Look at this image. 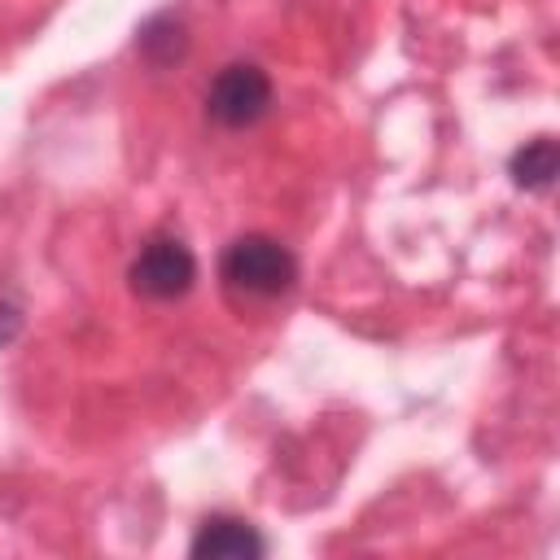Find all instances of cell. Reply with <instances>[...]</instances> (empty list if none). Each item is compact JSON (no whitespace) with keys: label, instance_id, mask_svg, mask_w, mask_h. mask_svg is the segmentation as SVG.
I'll return each mask as SVG.
<instances>
[{"label":"cell","instance_id":"cell-5","mask_svg":"<svg viewBox=\"0 0 560 560\" xmlns=\"http://www.w3.org/2000/svg\"><path fill=\"white\" fill-rule=\"evenodd\" d=\"M136 48H140V57H144L153 70L179 66V61L188 57V26H184V18H179V13H153V18L140 26Z\"/></svg>","mask_w":560,"mask_h":560},{"label":"cell","instance_id":"cell-6","mask_svg":"<svg viewBox=\"0 0 560 560\" xmlns=\"http://www.w3.org/2000/svg\"><path fill=\"white\" fill-rule=\"evenodd\" d=\"M508 175H512V184L525 188V192H551V184H556V175H560L556 140H551V136H534V140H525V144L512 153Z\"/></svg>","mask_w":560,"mask_h":560},{"label":"cell","instance_id":"cell-3","mask_svg":"<svg viewBox=\"0 0 560 560\" xmlns=\"http://www.w3.org/2000/svg\"><path fill=\"white\" fill-rule=\"evenodd\" d=\"M267 109H271V74L262 66H254V61L223 66L214 74V83L206 88V114L228 131L262 122Z\"/></svg>","mask_w":560,"mask_h":560},{"label":"cell","instance_id":"cell-2","mask_svg":"<svg viewBox=\"0 0 560 560\" xmlns=\"http://www.w3.org/2000/svg\"><path fill=\"white\" fill-rule=\"evenodd\" d=\"M127 280H131V293H140L149 302H175L197 280V254L179 236H171V232L149 236L140 245V254L131 258Z\"/></svg>","mask_w":560,"mask_h":560},{"label":"cell","instance_id":"cell-1","mask_svg":"<svg viewBox=\"0 0 560 560\" xmlns=\"http://www.w3.org/2000/svg\"><path fill=\"white\" fill-rule=\"evenodd\" d=\"M219 280L232 298L245 302H271L284 298L298 284V258L289 245H280L267 232H245L236 236L223 258H219Z\"/></svg>","mask_w":560,"mask_h":560},{"label":"cell","instance_id":"cell-4","mask_svg":"<svg viewBox=\"0 0 560 560\" xmlns=\"http://www.w3.org/2000/svg\"><path fill=\"white\" fill-rule=\"evenodd\" d=\"M197 560H258L267 556V538L241 521V516H206L192 534V547H188Z\"/></svg>","mask_w":560,"mask_h":560},{"label":"cell","instance_id":"cell-7","mask_svg":"<svg viewBox=\"0 0 560 560\" xmlns=\"http://www.w3.org/2000/svg\"><path fill=\"white\" fill-rule=\"evenodd\" d=\"M18 332H22V311H18L13 302H4V298H0V350H4Z\"/></svg>","mask_w":560,"mask_h":560}]
</instances>
